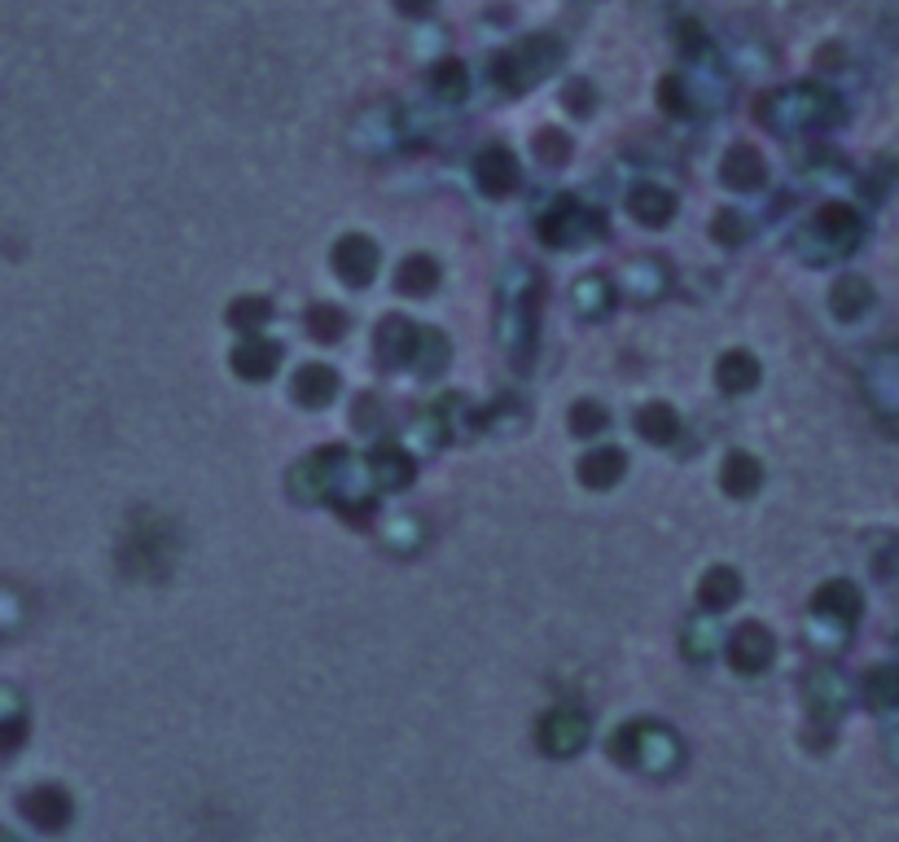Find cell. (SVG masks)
<instances>
[{
    "instance_id": "1",
    "label": "cell",
    "mask_w": 899,
    "mask_h": 842,
    "mask_svg": "<svg viewBox=\"0 0 899 842\" xmlns=\"http://www.w3.org/2000/svg\"><path fill=\"white\" fill-rule=\"evenodd\" d=\"M658 751L663 755H672V760H680V746H676V738L667 733V729H658V724H628L623 733H614V755L623 760V764H636V768H667L663 760H658Z\"/></svg>"
},
{
    "instance_id": "2",
    "label": "cell",
    "mask_w": 899,
    "mask_h": 842,
    "mask_svg": "<svg viewBox=\"0 0 899 842\" xmlns=\"http://www.w3.org/2000/svg\"><path fill=\"white\" fill-rule=\"evenodd\" d=\"M588 746V716L575 707H557L540 720V751L553 760H570Z\"/></svg>"
},
{
    "instance_id": "3",
    "label": "cell",
    "mask_w": 899,
    "mask_h": 842,
    "mask_svg": "<svg viewBox=\"0 0 899 842\" xmlns=\"http://www.w3.org/2000/svg\"><path fill=\"white\" fill-rule=\"evenodd\" d=\"M729 658H733V667H737V672L755 676V672L773 667V658H777V641H773V632H768V628L746 623V628H737V632H733V641H729Z\"/></svg>"
},
{
    "instance_id": "4",
    "label": "cell",
    "mask_w": 899,
    "mask_h": 842,
    "mask_svg": "<svg viewBox=\"0 0 899 842\" xmlns=\"http://www.w3.org/2000/svg\"><path fill=\"white\" fill-rule=\"evenodd\" d=\"M334 268H338V277H343L347 286H365V281L378 273V246H374L369 237L352 233V237H343V242L334 246Z\"/></svg>"
},
{
    "instance_id": "5",
    "label": "cell",
    "mask_w": 899,
    "mask_h": 842,
    "mask_svg": "<svg viewBox=\"0 0 899 842\" xmlns=\"http://www.w3.org/2000/svg\"><path fill=\"white\" fill-rule=\"evenodd\" d=\"M474 180H478L482 193L504 198V193L518 185V163H513V154H509V149H482L478 163H474Z\"/></svg>"
},
{
    "instance_id": "6",
    "label": "cell",
    "mask_w": 899,
    "mask_h": 842,
    "mask_svg": "<svg viewBox=\"0 0 899 842\" xmlns=\"http://www.w3.org/2000/svg\"><path fill=\"white\" fill-rule=\"evenodd\" d=\"M22 812L40 826V830H62L66 821H70V795L66 790H57V786H35L26 799H22Z\"/></svg>"
},
{
    "instance_id": "7",
    "label": "cell",
    "mask_w": 899,
    "mask_h": 842,
    "mask_svg": "<svg viewBox=\"0 0 899 842\" xmlns=\"http://www.w3.org/2000/svg\"><path fill=\"white\" fill-rule=\"evenodd\" d=\"M343 447H325V452H317L308 465H299L295 469V496L299 500H317L325 487H330V474H334V465H343Z\"/></svg>"
},
{
    "instance_id": "8",
    "label": "cell",
    "mask_w": 899,
    "mask_h": 842,
    "mask_svg": "<svg viewBox=\"0 0 899 842\" xmlns=\"http://www.w3.org/2000/svg\"><path fill=\"white\" fill-rule=\"evenodd\" d=\"M334 391H338V374H334L330 365H303V369L295 374V400L308 405V409L330 405Z\"/></svg>"
},
{
    "instance_id": "9",
    "label": "cell",
    "mask_w": 899,
    "mask_h": 842,
    "mask_svg": "<svg viewBox=\"0 0 899 842\" xmlns=\"http://www.w3.org/2000/svg\"><path fill=\"white\" fill-rule=\"evenodd\" d=\"M623 469H628V456L619 452V447H597V452H588L584 461H579V478H584V487H610V483H619L623 478Z\"/></svg>"
},
{
    "instance_id": "10",
    "label": "cell",
    "mask_w": 899,
    "mask_h": 842,
    "mask_svg": "<svg viewBox=\"0 0 899 842\" xmlns=\"http://www.w3.org/2000/svg\"><path fill=\"white\" fill-rule=\"evenodd\" d=\"M277 361H281V352H277L273 343H264V339H251V343H242V347L233 352V369H237L246 383H264V378L277 369Z\"/></svg>"
},
{
    "instance_id": "11",
    "label": "cell",
    "mask_w": 899,
    "mask_h": 842,
    "mask_svg": "<svg viewBox=\"0 0 899 842\" xmlns=\"http://www.w3.org/2000/svg\"><path fill=\"white\" fill-rule=\"evenodd\" d=\"M715 378H720L724 391L742 396V391H751V387L759 383V361H755L751 352H729V356L715 365Z\"/></svg>"
},
{
    "instance_id": "12",
    "label": "cell",
    "mask_w": 899,
    "mask_h": 842,
    "mask_svg": "<svg viewBox=\"0 0 899 842\" xmlns=\"http://www.w3.org/2000/svg\"><path fill=\"white\" fill-rule=\"evenodd\" d=\"M720 483H724V491H733V496H751V491H759V483H764V465H759L751 452H733V456L724 461Z\"/></svg>"
},
{
    "instance_id": "13",
    "label": "cell",
    "mask_w": 899,
    "mask_h": 842,
    "mask_svg": "<svg viewBox=\"0 0 899 842\" xmlns=\"http://www.w3.org/2000/svg\"><path fill=\"white\" fill-rule=\"evenodd\" d=\"M737 592H742V579H737V570H729V566H711V570L702 575V584H698V597H702L707 610L733 606Z\"/></svg>"
},
{
    "instance_id": "14",
    "label": "cell",
    "mask_w": 899,
    "mask_h": 842,
    "mask_svg": "<svg viewBox=\"0 0 899 842\" xmlns=\"http://www.w3.org/2000/svg\"><path fill=\"white\" fill-rule=\"evenodd\" d=\"M817 614L852 623V619L861 614V597H856V588H852L847 579H834V584H825V588L817 592Z\"/></svg>"
},
{
    "instance_id": "15",
    "label": "cell",
    "mask_w": 899,
    "mask_h": 842,
    "mask_svg": "<svg viewBox=\"0 0 899 842\" xmlns=\"http://www.w3.org/2000/svg\"><path fill=\"white\" fill-rule=\"evenodd\" d=\"M724 180L737 185V189L764 185V158H759V149H751V145L729 149V158H724Z\"/></svg>"
},
{
    "instance_id": "16",
    "label": "cell",
    "mask_w": 899,
    "mask_h": 842,
    "mask_svg": "<svg viewBox=\"0 0 899 842\" xmlns=\"http://www.w3.org/2000/svg\"><path fill=\"white\" fill-rule=\"evenodd\" d=\"M628 207H632V215H636L641 224H654V229H658V224H667V220H672L676 198H672L667 189L645 185V189H636V193H632V202H628Z\"/></svg>"
},
{
    "instance_id": "17",
    "label": "cell",
    "mask_w": 899,
    "mask_h": 842,
    "mask_svg": "<svg viewBox=\"0 0 899 842\" xmlns=\"http://www.w3.org/2000/svg\"><path fill=\"white\" fill-rule=\"evenodd\" d=\"M369 474L382 483V487H404L413 478V461L400 452V447H378L369 456Z\"/></svg>"
},
{
    "instance_id": "18",
    "label": "cell",
    "mask_w": 899,
    "mask_h": 842,
    "mask_svg": "<svg viewBox=\"0 0 899 842\" xmlns=\"http://www.w3.org/2000/svg\"><path fill=\"white\" fill-rule=\"evenodd\" d=\"M830 303H834V312H839L843 321H856V317H865V308L874 303V290H869L861 277H843V281L834 286Z\"/></svg>"
},
{
    "instance_id": "19",
    "label": "cell",
    "mask_w": 899,
    "mask_h": 842,
    "mask_svg": "<svg viewBox=\"0 0 899 842\" xmlns=\"http://www.w3.org/2000/svg\"><path fill=\"white\" fill-rule=\"evenodd\" d=\"M440 281V264L431 255H413L400 264V290L404 295H431Z\"/></svg>"
},
{
    "instance_id": "20",
    "label": "cell",
    "mask_w": 899,
    "mask_h": 842,
    "mask_svg": "<svg viewBox=\"0 0 899 842\" xmlns=\"http://www.w3.org/2000/svg\"><path fill=\"white\" fill-rule=\"evenodd\" d=\"M821 233H825L839 251H852V242H856V233H861V220H856V211H847V207H825V211H821Z\"/></svg>"
},
{
    "instance_id": "21",
    "label": "cell",
    "mask_w": 899,
    "mask_h": 842,
    "mask_svg": "<svg viewBox=\"0 0 899 842\" xmlns=\"http://www.w3.org/2000/svg\"><path fill=\"white\" fill-rule=\"evenodd\" d=\"M540 233H544L553 246H570V242L584 233V215H579L570 202H562V207H557V211H553V215L540 224Z\"/></svg>"
},
{
    "instance_id": "22",
    "label": "cell",
    "mask_w": 899,
    "mask_h": 842,
    "mask_svg": "<svg viewBox=\"0 0 899 842\" xmlns=\"http://www.w3.org/2000/svg\"><path fill=\"white\" fill-rule=\"evenodd\" d=\"M641 434L650 439V443H672L676 434H680V421H676V413L667 409V405H650V409H641Z\"/></svg>"
},
{
    "instance_id": "23",
    "label": "cell",
    "mask_w": 899,
    "mask_h": 842,
    "mask_svg": "<svg viewBox=\"0 0 899 842\" xmlns=\"http://www.w3.org/2000/svg\"><path fill=\"white\" fill-rule=\"evenodd\" d=\"M308 330L321 339V343H334L343 330H347V317L338 312V308H312V317H308Z\"/></svg>"
},
{
    "instance_id": "24",
    "label": "cell",
    "mask_w": 899,
    "mask_h": 842,
    "mask_svg": "<svg viewBox=\"0 0 899 842\" xmlns=\"http://www.w3.org/2000/svg\"><path fill=\"white\" fill-rule=\"evenodd\" d=\"M865 694H869L874 707H891V702H896V672H891V667L869 672V676H865Z\"/></svg>"
},
{
    "instance_id": "25",
    "label": "cell",
    "mask_w": 899,
    "mask_h": 842,
    "mask_svg": "<svg viewBox=\"0 0 899 842\" xmlns=\"http://www.w3.org/2000/svg\"><path fill=\"white\" fill-rule=\"evenodd\" d=\"M273 317V303L268 299H237V303H229V321L233 325H259V321H268Z\"/></svg>"
},
{
    "instance_id": "26",
    "label": "cell",
    "mask_w": 899,
    "mask_h": 842,
    "mask_svg": "<svg viewBox=\"0 0 899 842\" xmlns=\"http://www.w3.org/2000/svg\"><path fill=\"white\" fill-rule=\"evenodd\" d=\"M601 425H606V409H601V405L588 400V405H575V409H570V430H575V434H597Z\"/></svg>"
},
{
    "instance_id": "27",
    "label": "cell",
    "mask_w": 899,
    "mask_h": 842,
    "mask_svg": "<svg viewBox=\"0 0 899 842\" xmlns=\"http://www.w3.org/2000/svg\"><path fill=\"white\" fill-rule=\"evenodd\" d=\"M540 158L562 163V158H566V136H562V132H544V136H540Z\"/></svg>"
},
{
    "instance_id": "28",
    "label": "cell",
    "mask_w": 899,
    "mask_h": 842,
    "mask_svg": "<svg viewBox=\"0 0 899 842\" xmlns=\"http://www.w3.org/2000/svg\"><path fill=\"white\" fill-rule=\"evenodd\" d=\"M715 237H720V242H737V237H742V220H737V215H720V220H715Z\"/></svg>"
}]
</instances>
